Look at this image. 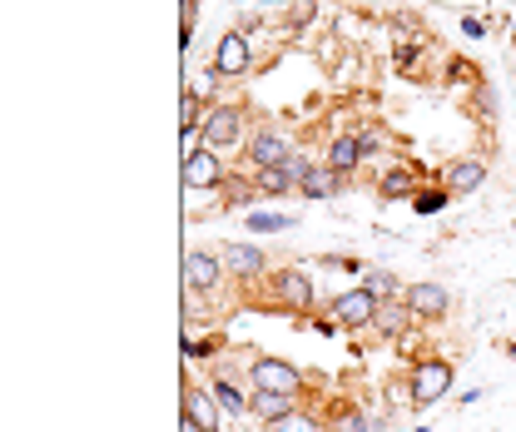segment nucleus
<instances>
[{"instance_id": "obj_2", "label": "nucleus", "mask_w": 516, "mask_h": 432, "mask_svg": "<svg viewBox=\"0 0 516 432\" xmlns=\"http://www.w3.org/2000/svg\"><path fill=\"white\" fill-rule=\"evenodd\" d=\"M239 135H244V110L214 105V110L204 115V149H229Z\"/></svg>"}, {"instance_id": "obj_24", "label": "nucleus", "mask_w": 516, "mask_h": 432, "mask_svg": "<svg viewBox=\"0 0 516 432\" xmlns=\"http://www.w3.org/2000/svg\"><path fill=\"white\" fill-rule=\"evenodd\" d=\"M214 75H219V70H199V75H194V80H189V85H184V90H194V95H199V100H204V95H209V90H214Z\"/></svg>"}, {"instance_id": "obj_13", "label": "nucleus", "mask_w": 516, "mask_h": 432, "mask_svg": "<svg viewBox=\"0 0 516 432\" xmlns=\"http://www.w3.org/2000/svg\"><path fill=\"white\" fill-rule=\"evenodd\" d=\"M482 179H487V169H482L477 159H462V164H452V169H447V184H452L457 194H472Z\"/></svg>"}, {"instance_id": "obj_21", "label": "nucleus", "mask_w": 516, "mask_h": 432, "mask_svg": "<svg viewBox=\"0 0 516 432\" xmlns=\"http://www.w3.org/2000/svg\"><path fill=\"white\" fill-rule=\"evenodd\" d=\"M407 313H412V308H383V313H378V323H383V333H392V338H397V333L407 328Z\"/></svg>"}, {"instance_id": "obj_3", "label": "nucleus", "mask_w": 516, "mask_h": 432, "mask_svg": "<svg viewBox=\"0 0 516 432\" xmlns=\"http://www.w3.org/2000/svg\"><path fill=\"white\" fill-rule=\"evenodd\" d=\"M447 388H452V368H447L442 358L417 363V373H412V398H417V403H437Z\"/></svg>"}, {"instance_id": "obj_26", "label": "nucleus", "mask_w": 516, "mask_h": 432, "mask_svg": "<svg viewBox=\"0 0 516 432\" xmlns=\"http://www.w3.org/2000/svg\"><path fill=\"white\" fill-rule=\"evenodd\" d=\"M442 204H447V194H427V199H417V209H422V214H437Z\"/></svg>"}, {"instance_id": "obj_20", "label": "nucleus", "mask_w": 516, "mask_h": 432, "mask_svg": "<svg viewBox=\"0 0 516 432\" xmlns=\"http://www.w3.org/2000/svg\"><path fill=\"white\" fill-rule=\"evenodd\" d=\"M383 194L387 199H407V194H412V174H407V169H392L383 179Z\"/></svg>"}, {"instance_id": "obj_6", "label": "nucleus", "mask_w": 516, "mask_h": 432, "mask_svg": "<svg viewBox=\"0 0 516 432\" xmlns=\"http://www.w3.org/2000/svg\"><path fill=\"white\" fill-rule=\"evenodd\" d=\"M219 259H209V254H199V249H189L184 254V284H189V293H204V288L219 284Z\"/></svg>"}, {"instance_id": "obj_23", "label": "nucleus", "mask_w": 516, "mask_h": 432, "mask_svg": "<svg viewBox=\"0 0 516 432\" xmlns=\"http://www.w3.org/2000/svg\"><path fill=\"white\" fill-rule=\"evenodd\" d=\"M273 432H318V423H313V418H298V413H293V418L273 423Z\"/></svg>"}, {"instance_id": "obj_4", "label": "nucleus", "mask_w": 516, "mask_h": 432, "mask_svg": "<svg viewBox=\"0 0 516 432\" xmlns=\"http://www.w3.org/2000/svg\"><path fill=\"white\" fill-rule=\"evenodd\" d=\"M383 308H378V298L368 293V288H353V293H343V298H333V318L343 323V328H363L368 318H378Z\"/></svg>"}, {"instance_id": "obj_27", "label": "nucleus", "mask_w": 516, "mask_h": 432, "mask_svg": "<svg viewBox=\"0 0 516 432\" xmlns=\"http://www.w3.org/2000/svg\"><path fill=\"white\" fill-rule=\"evenodd\" d=\"M179 432H204V428H199L194 418H184V423H179Z\"/></svg>"}, {"instance_id": "obj_12", "label": "nucleus", "mask_w": 516, "mask_h": 432, "mask_svg": "<svg viewBox=\"0 0 516 432\" xmlns=\"http://www.w3.org/2000/svg\"><path fill=\"white\" fill-rule=\"evenodd\" d=\"M293 403H298V398H283V393H254V413L258 418H268V423L293 418Z\"/></svg>"}, {"instance_id": "obj_17", "label": "nucleus", "mask_w": 516, "mask_h": 432, "mask_svg": "<svg viewBox=\"0 0 516 432\" xmlns=\"http://www.w3.org/2000/svg\"><path fill=\"white\" fill-rule=\"evenodd\" d=\"M179 125H184V130H204V115H199V95H194V90H184V100H179Z\"/></svg>"}, {"instance_id": "obj_19", "label": "nucleus", "mask_w": 516, "mask_h": 432, "mask_svg": "<svg viewBox=\"0 0 516 432\" xmlns=\"http://www.w3.org/2000/svg\"><path fill=\"white\" fill-rule=\"evenodd\" d=\"M214 398H219V403H224L229 413H249V408H254V398H244V393H239L234 383H219V388H214Z\"/></svg>"}, {"instance_id": "obj_14", "label": "nucleus", "mask_w": 516, "mask_h": 432, "mask_svg": "<svg viewBox=\"0 0 516 432\" xmlns=\"http://www.w3.org/2000/svg\"><path fill=\"white\" fill-rule=\"evenodd\" d=\"M358 159H363V144L358 140H333V149H328V169H338V174L358 169Z\"/></svg>"}, {"instance_id": "obj_25", "label": "nucleus", "mask_w": 516, "mask_h": 432, "mask_svg": "<svg viewBox=\"0 0 516 432\" xmlns=\"http://www.w3.org/2000/svg\"><path fill=\"white\" fill-rule=\"evenodd\" d=\"M254 229H288L283 214H254Z\"/></svg>"}, {"instance_id": "obj_16", "label": "nucleus", "mask_w": 516, "mask_h": 432, "mask_svg": "<svg viewBox=\"0 0 516 432\" xmlns=\"http://www.w3.org/2000/svg\"><path fill=\"white\" fill-rule=\"evenodd\" d=\"M224 264H229L234 274H258V269H263V254L249 249V244H234V249L224 254Z\"/></svg>"}, {"instance_id": "obj_9", "label": "nucleus", "mask_w": 516, "mask_h": 432, "mask_svg": "<svg viewBox=\"0 0 516 432\" xmlns=\"http://www.w3.org/2000/svg\"><path fill=\"white\" fill-rule=\"evenodd\" d=\"M184 418H194L204 432H219V398H214V393L189 388V393H184Z\"/></svg>"}, {"instance_id": "obj_7", "label": "nucleus", "mask_w": 516, "mask_h": 432, "mask_svg": "<svg viewBox=\"0 0 516 432\" xmlns=\"http://www.w3.org/2000/svg\"><path fill=\"white\" fill-rule=\"evenodd\" d=\"M447 303H452V298H447V288L442 284H412L407 288V308H412L417 318H442Z\"/></svg>"}, {"instance_id": "obj_28", "label": "nucleus", "mask_w": 516, "mask_h": 432, "mask_svg": "<svg viewBox=\"0 0 516 432\" xmlns=\"http://www.w3.org/2000/svg\"><path fill=\"white\" fill-rule=\"evenodd\" d=\"M512 358H516V343H512Z\"/></svg>"}, {"instance_id": "obj_1", "label": "nucleus", "mask_w": 516, "mask_h": 432, "mask_svg": "<svg viewBox=\"0 0 516 432\" xmlns=\"http://www.w3.org/2000/svg\"><path fill=\"white\" fill-rule=\"evenodd\" d=\"M254 388H258V393H283V398H298L303 378H298V368H288L283 358H258V363H254Z\"/></svg>"}, {"instance_id": "obj_5", "label": "nucleus", "mask_w": 516, "mask_h": 432, "mask_svg": "<svg viewBox=\"0 0 516 432\" xmlns=\"http://www.w3.org/2000/svg\"><path fill=\"white\" fill-rule=\"evenodd\" d=\"M219 179H224L219 149H199L194 159H184V184H189V189H214Z\"/></svg>"}, {"instance_id": "obj_22", "label": "nucleus", "mask_w": 516, "mask_h": 432, "mask_svg": "<svg viewBox=\"0 0 516 432\" xmlns=\"http://www.w3.org/2000/svg\"><path fill=\"white\" fill-rule=\"evenodd\" d=\"M363 288H368L373 298H392V293H397V284H392L387 274H368V279H363Z\"/></svg>"}, {"instance_id": "obj_10", "label": "nucleus", "mask_w": 516, "mask_h": 432, "mask_svg": "<svg viewBox=\"0 0 516 432\" xmlns=\"http://www.w3.org/2000/svg\"><path fill=\"white\" fill-rule=\"evenodd\" d=\"M293 149H288V140L283 135H254V144H249V159H254L258 169H273V164H283Z\"/></svg>"}, {"instance_id": "obj_8", "label": "nucleus", "mask_w": 516, "mask_h": 432, "mask_svg": "<svg viewBox=\"0 0 516 432\" xmlns=\"http://www.w3.org/2000/svg\"><path fill=\"white\" fill-rule=\"evenodd\" d=\"M214 70L219 75H244L249 70V40L244 35H224L214 50Z\"/></svg>"}, {"instance_id": "obj_11", "label": "nucleus", "mask_w": 516, "mask_h": 432, "mask_svg": "<svg viewBox=\"0 0 516 432\" xmlns=\"http://www.w3.org/2000/svg\"><path fill=\"white\" fill-rule=\"evenodd\" d=\"M278 298L288 303V308H308L313 303V284H308V274H278Z\"/></svg>"}, {"instance_id": "obj_15", "label": "nucleus", "mask_w": 516, "mask_h": 432, "mask_svg": "<svg viewBox=\"0 0 516 432\" xmlns=\"http://www.w3.org/2000/svg\"><path fill=\"white\" fill-rule=\"evenodd\" d=\"M303 194H308V199H328V194H338V169H308Z\"/></svg>"}, {"instance_id": "obj_18", "label": "nucleus", "mask_w": 516, "mask_h": 432, "mask_svg": "<svg viewBox=\"0 0 516 432\" xmlns=\"http://www.w3.org/2000/svg\"><path fill=\"white\" fill-rule=\"evenodd\" d=\"M258 189L283 194V189H293V179H288V169H283V164H273V169H258Z\"/></svg>"}]
</instances>
